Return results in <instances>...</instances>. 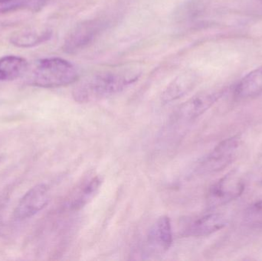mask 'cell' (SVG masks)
<instances>
[{"label": "cell", "instance_id": "8", "mask_svg": "<svg viewBox=\"0 0 262 261\" xmlns=\"http://www.w3.org/2000/svg\"><path fill=\"white\" fill-rule=\"evenodd\" d=\"M172 244V225L167 216H161L151 227L146 239V251L152 256L161 255Z\"/></svg>", "mask_w": 262, "mask_h": 261}, {"label": "cell", "instance_id": "16", "mask_svg": "<svg viewBox=\"0 0 262 261\" xmlns=\"http://www.w3.org/2000/svg\"><path fill=\"white\" fill-rule=\"evenodd\" d=\"M46 0H0V15L23 9L34 10L44 6Z\"/></svg>", "mask_w": 262, "mask_h": 261}, {"label": "cell", "instance_id": "11", "mask_svg": "<svg viewBox=\"0 0 262 261\" xmlns=\"http://www.w3.org/2000/svg\"><path fill=\"white\" fill-rule=\"evenodd\" d=\"M262 94V66L243 77L235 88L238 99H253Z\"/></svg>", "mask_w": 262, "mask_h": 261}, {"label": "cell", "instance_id": "18", "mask_svg": "<svg viewBox=\"0 0 262 261\" xmlns=\"http://www.w3.org/2000/svg\"><path fill=\"white\" fill-rule=\"evenodd\" d=\"M261 183H262V179H261Z\"/></svg>", "mask_w": 262, "mask_h": 261}, {"label": "cell", "instance_id": "4", "mask_svg": "<svg viewBox=\"0 0 262 261\" xmlns=\"http://www.w3.org/2000/svg\"><path fill=\"white\" fill-rule=\"evenodd\" d=\"M245 187L244 180L238 173L230 172L209 188L206 196L208 207L215 209L235 200L244 193Z\"/></svg>", "mask_w": 262, "mask_h": 261}, {"label": "cell", "instance_id": "10", "mask_svg": "<svg viewBox=\"0 0 262 261\" xmlns=\"http://www.w3.org/2000/svg\"><path fill=\"white\" fill-rule=\"evenodd\" d=\"M102 184V179L96 176L83 181L68 200L70 209L79 210L89 204L95 197Z\"/></svg>", "mask_w": 262, "mask_h": 261}, {"label": "cell", "instance_id": "15", "mask_svg": "<svg viewBox=\"0 0 262 261\" xmlns=\"http://www.w3.org/2000/svg\"><path fill=\"white\" fill-rule=\"evenodd\" d=\"M205 7L204 0H188L177 8L175 19L179 23L189 22L199 16Z\"/></svg>", "mask_w": 262, "mask_h": 261}, {"label": "cell", "instance_id": "14", "mask_svg": "<svg viewBox=\"0 0 262 261\" xmlns=\"http://www.w3.org/2000/svg\"><path fill=\"white\" fill-rule=\"evenodd\" d=\"M51 32L37 31L34 29H25L14 34L11 37L12 44L19 48H30L41 44L49 39Z\"/></svg>", "mask_w": 262, "mask_h": 261}, {"label": "cell", "instance_id": "5", "mask_svg": "<svg viewBox=\"0 0 262 261\" xmlns=\"http://www.w3.org/2000/svg\"><path fill=\"white\" fill-rule=\"evenodd\" d=\"M107 25L108 21L105 18H94L79 23L66 37L63 50L69 54L84 50L98 38Z\"/></svg>", "mask_w": 262, "mask_h": 261}, {"label": "cell", "instance_id": "13", "mask_svg": "<svg viewBox=\"0 0 262 261\" xmlns=\"http://www.w3.org/2000/svg\"><path fill=\"white\" fill-rule=\"evenodd\" d=\"M28 62L26 59L15 55L0 58V81L16 79L26 73Z\"/></svg>", "mask_w": 262, "mask_h": 261}, {"label": "cell", "instance_id": "6", "mask_svg": "<svg viewBox=\"0 0 262 261\" xmlns=\"http://www.w3.org/2000/svg\"><path fill=\"white\" fill-rule=\"evenodd\" d=\"M225 90L200 92L179 107L174 114L177 121H190L206 113L224 94Z\"/></svg>", "mask_w": 262, "mask_h": 261}, {"label": "cell", "instance_id": "1", "mask_svg": "<svg viewBox=\"0 0 262 261\" xmlns=\"http://www.w3.org/2000/svg\"><path fill=\"white\" fill-rule=\"evenodd\" d=\"M140 76L139 70L133 68L104 70L80 81L72 95L75 101L81 104L101 101L125 90Z\"/></svg>", "mask_w": 262, "mask_h": 261}, {"label": "cell", "instance_id": "7", "mask_svg": "<svg viewBox=\"0 0 262 261\" xmlns=\"http://www.w3.org/2000/svg\"><path fill=\"white\" fill-rule=\"evenodd\" d=\"M50 199L49 187L38 184L29 189L18 202L15 208V219L24 220L35 216L49 203Z\"/></svg>", "mask_w": 262, "mask_h": 261}, {"label": "cell", "instance_id": "17", "mask_svg": "<svg viewBox=\"0 0 262 261\" xmlns=\"http://www.w3.org/2000/svg\"><path fill=\"white\" fill-rule=\"evenodd\" d=\"M244 220L250 226L262 225V199L254 202L246 209Z\"/></svg>", "mask_w": 262, "mask_h": 261}, {"label": "cell", "instance_id": "2", "mask_svg": "<svg viewBox=\"0 0 262 261\" xmlns=\"http://www.w3.org/2000/svg\"><path fill=\"white\" fill-rule=\"evenodd\" d=\"M78 78V72L72 63L62 58H49L38 61L30 82L36 87L55 88L73 84Z\"/></svg>", "mask_w": 262, "mask_h": 261}, {"label": "cell", "instance_id": "12", "mask_svg": "<svg viewBox=\"0 0 262 261\" xmlns=\"http://www.w3.org/2000/svg\"><path fill=\"white\" fill-rule=\"evenodd\" d=\"M195 75L192 72H185L176 78L165 89L161 100L165 104L171 103L187 94L195 84Z\"/></svg>", "mask_w": 262, "mask_h": 261}, {"label": "cell", "instance_id": "3", "mask_svg": "<svg viewBox=\"0 0 262 261\" xmlns=\"http://www.w3.org/2000/svg\"><path fill=\"white\" fill-rule=\"evenodd\" d=\"M242 147L241 138L232 136L218 144L199 164V173L209 174L227 168L236 159Z\"/></svg>", "mask_w": 262, "mask_h": 261}, {"label": "cell", "instance_id": "9", "mask_svg": "<svg viewBox=\"0 0 262 261\" xmlns=\"http://www.w3.org/2000/svg\"><path fill=\"white\" fill-rule=\"evenodd\" d=\"M228 219L219 212H209L188 222L183 235L187 237H205L220 231L227 225Z\"/></svg>", "mask_w": 262, "mask_h": 261}]
</instances>
